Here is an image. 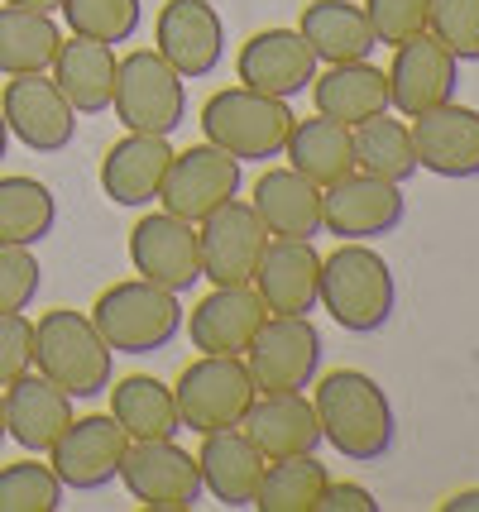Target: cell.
Instances as JSON below:
<instances>
[{
  "mask_svg": "<svg viewBox=\"0 0 479 512\" xmlns=\"http://www.w3.org/2000/svg\"><path fill=\"white\" fill-rule=\"evenodd\" d=\"M115 120L130 134H168L187 120V87L154 48H135L115 63Z\"/></svg>",
  "mask_w": 479,
  "mask_h": 512,
  "instance_id": "6",
  "label": "cell"
},
{
  "mask_svg": "<svg viewBox=\"0 0 479 512\" xmlns=\"http://www.w3.org/2000/svg\"><path fill=\"white\" fill-rule=\"evenodd\" d=\"M0 393H5V436L20 450H29V455H48L53 441L77 417L72 398L53 379H44L39 369L20 374L15 383H5Z\"/></svg>",
  "mask_w": 479,
  "mask_h": 512,
  "instance_id": "22",
  "label": "cell"
},
{
  "mask_svg": "<svg viewBox=\"0 0 479 512\" xmlns=\"http://www.w3.org/2000/svg\"><path fill=\"white\" fill-rule=\"evenodd\" d=\"M269 245V230L254 216L250 201L230 197L226 206H216L206 221H197V249H202V278L211 288L226 283H250L254 264Z\"/></svg>",
  "mask_w": 479,
  "mask_h": 512,
  "instance_id": "17",
  "label": "cell"
},
{
  "mask_svg": "<svg viewBox=\"0 0 479 512\" xmlns=\"http://www.w3.org/2000/svg\"><path fill=\"white\" fill-rule=\"evenodd\" d=\"M312 407H317L321 422V441L341 450L355 465L384 460L393 436H398L384 388L369 379L365 369H336V374L317 379L312 383Z\"/></svg>",
  "mask_w": 479,
  "mask_h": 512,
  "instance_id": "1",
  "label": "cell"
},
{
  "mask_svg": "<svg viewBox=\"0 0 479 512\" xmlns=\"http://www.w3.org/2000/svg\"><path fill=\"white\" fill-rule=\"evenodd\" d=\"M0 115L10 134L34 154H63L77 134V111L48 72H20L0 91Z\"/></svg>",
  "mask_w": 479,
  "mask_h": 512,
  "instance_id": "15",
  "label": "cell"
},
{
  "mask_svg": "<svg viewBox=\"0 0 479 512\" xmlns=\"http://www.w3.org/2000/svg\"><path fill=\"white\" fill-rule=\"evenodd\" d=\"M250 288L259 292L269 316H312L317 312V288H321V254L312 240H278L269 245L254 264Z\"/></svg>",
  "mask_w": 479,
  "mask_h": 512,
  "instance_id": "20",
  "label": "cell"
},
{
  "mask_svg": "<svg viewBox=\"0 0 479 512\" xmlns=\"http://www.w3.org/2000/svg\"><path fill=\"white\" fill-rule=\"evenodd\" d=\"M240 359L259 393H307L321 374V331L312 316H264Z\"/></svg>",
  "mask_w": 479,
  "mask_h": 512,
  "instance_id": "8",
  "label": "cell"
},
{
  "mask_svg": "<svg viewBox=\"0 0 479 512\" xmlns=\"http://www.w3.org/2000/svg\"><path fill=\"white\" fill-rule=\"evenodd\" d=\"M58 44H63V29H58L53 15L20 10V5H0V77L48 72Z\"/></svg>",
  "mask_w": 479,
  "mask_h": 512,
  "instance_id": "32",
  "label": "cell"
},
{
  "mask_svg": "<svg viewBox=\"0 0 479 512\" xmlns=\"http://www.w3.org/2000/svg\"><path fill=\"white\" fill-rule=\"evenodd\" d=\"M441 512H479V489H460V493H451V498L441 503Z\"/></svg>",
  "mask_w": 479,
  "mask_h": 512,
  "instance_id": "43",
  "label": "cell"
},
{
  "mask_svg": "<svg viewBox=\"0 0 479 512\" xmlns=\"http://www.w3.org/2000/svg\"><path fill=\"white\" fill-rule=\"evenodd\" d=\"M297 34L307 39V48L317 53V63H360L369 58L379 39L369 29L365 5H350V0H307L302 5V20Z\"/></svg>",
  "mask_w": 479,
  "mask_h": 512,
  "instance_id": "29",
  "label": "cell"
},
{
  "mask_svg": "<svg viewBox=\"0 0 479 512\" xmlns=\"http://www.w3.org/2000/svg\"><path fill=\"white\" fill-rule=\"evenodd\" d=\"M283 158H288V168H297L307 182L331 187V182H341L345 173H355V139H350V130H345L341 120L307 115V120H293L288 144H283Z\"/></svg>",
  "mask_w": 479,
  "mask_h": 512,
  "instance_id": "31",
  "label": "cell"
},
{
  "mask_svg": "<svg viewBox=\"0 0 479 512\" xmlns=\"http://www.w3.org/2000/svg\"><path fill=\"white\" fill-rule=\"evenodd\" d=\"M384 77H388V111L412 120V115L456 101L460 58H451L432 34H412L403 44H393V58H388Z\"/></svg>",
  "mask_w": 479,
  "mask_h": 512,
  "instance_id": "11",
  "label": "cell"
},
{
  "mask_svg": "<svg viewBox=\"0 0 479 512\" xmlns=\"http://www.w3.org/2000/svg\"><path fill=\"white\" fill-rule=\"evenodd\" d=\"M173 144L163 134H130L115 139L106 158H101V192L115 206H149L159 201L163 173H168Z\"/></svg>",
  "mask_w": 479,
  "mask_h": 512,
  "instance_id": "25",
  "label": "cell"
},
{
  "mask_svg": "<svg viewBox=\"0 0 479 512\" xmlns=\"http://www.w3.org/2000/svg\"><path fill=\"white\" fill-rule=\"evenodd\" d=\"M427 34L460 63H479V0H432Z\"/></svg>",
  "mask_w": 479,
  "mask_h": 512,
  "instance_id": "38",
  "label": "cell"
},
{
  "mask_svg": "<svg viewBox=\"0 0 479 512\" xmlns=\"http://www.w3.org/2000/svg\"><path fill=\"white\" fill-rule=\"evenodd\" d=\"M269 460L259 455L250 436L240 426L230 431H206L197 446V474H202V493H211L226 508H254L259 484H264Z\"/></svg>",
  "mask_w": 479,
  "mask_h": 512,
  "instance_id": "24",
  "label": "cell"
},
{
  "mask_svg": "<svg viewBox=\"0 0 479 512\" xmlns=\"http://www.w3.org/2000/svg\"><path fill=\"white\" fill-rule=\"evenodd\" d=\"M230 197H240V158H230L216 144H192L183 154L173 149L163 187H159L163 211H173V216L197 225L216 206H226Z\"/></svg>",
  "mask_w": 479,
  "mask_h": 512,
  "instance_id": "12",
  "label": "cell"
},
{
  "mask_svg": "<svg viewBox=\"0 0 479 512\" xmlns=\"http://www.w3.org/2000/svg\"><path fill=\"white\" fill-rule=\"evenodd\" d=\"M5 149H10V125H5V115H0V158H5Z\"/></svg>",
  "mask_w": 479,
  "mask_h": 512,
  "instance_id": "45",
  "label": "cell"
},
{
  "mask_svg": "<svg viewBox=\"0 0 479 512\" xmlns=\"http://www.w3.org/2000/svg\"><path fill=\"white\" fill-rule=\"evenodd\" d=\"M115 479L144 512H192L202 503L197 455L178 446V436L173 441H130Z\"/></svg>",
  "mask_w": 479,
  "mask_h": 512,
  "instance_id": "9",
  "label": "cell"
},
{
  "mask_svg": "<svg viewBox=\"0 0 479 512\" xmlns=\"http://www.w3.org/2000/svg\"><path fill=\"white\" fill-rule=\"evenodd\" d=\"M398 302L393 288V268L379 249H369V240H341L336 254L321 259V288L317 307L331 312V321L350 335H374L388 326Z\"/></svg>",
  "mask_w": 479,
  "mask_h": 512,
  "instance_id": "2",
  "label": "cell"
},
{
  "mask_svg": "<svg viewBox=\"0 0 479 512\" xmlns=\"http://www.w3.org/2000/svg\"><path fill=\"white\" fill-rule=\"evenodd\" d=\"M297 115L288 111V101L278 96H264V91L250 87H221L206 96L202 106V134L206 144L226 149L230 158L240 163H269V158H283V144H288V130H293Z\"/></svg>",
  "mask_w": 479,
  "mask_h": 512,
  "instance_id": "5",
  "label": "cell"
},
{
  "mask_svg": "<svg viewBox=\"0 0 479 512\" xmlns=\"http://www.w3.org/2000/svg\"><path fill=\"white\" fill-rule=\"evenodd\" d=\"M58 225V201L39 178H0V245L34 249Z\"/></svg>",
  "mask_w": 479,
  "mask_h": 512,
  "instance_id": "33",
  "label": "cell"
},
{
  "mask_svg": "<svg viewBox=\"0 0 479 512\" xmlns=\"http://www.w3.org/2000/svg\"><path fill=\"white\" fill-rule=\"evenodd\" d=\"M240 431L250 436L264 460H288V455H317L321 441V422L317 407L307 393H254L250 412Z\"/></svg>",
  "mask_w": 479,
  "mask_h": 512,
  "instance_id": "23",
  "label": "cell"
},
{
  "mask_svg": "<svg viewBox=\"0 0 479 512\" xmlns=\"http://www.w3.org/2000/svg\"><path fill=\"white\" fill-rule=\"evenodd\" d=\"M125 446H130V436L115 426L111 412H92V417H72L68 431L48 450V465H53L63 489L96 493L106 484H115Z\"/></svg>",
  "mask_w": 479,
  "mask_h": 512,
  "instance_id": "16",
  "label": "cell"
},
{
  "mask_svg": "<svg viewBox=\"0 0 479 512\" xmlns=\"http://www.w3.org/2000/svg\"><path fill=\"white\" fill-rule=\"evenodd\" d=\"M111 417L115 426L130 436V441H173L183 431V417H178V398L173 388L154 374H125V379H111Z\"/></svg>",
  "mask_w": 479,
  "mask_h": 512,
  "instance_id": "30",
  "label": "cell"
},
{
  "mask_svg": "<svg viewBox=\"0 0 479 512\" xmlns=\"http://www.w3.org/2000/svg\"><path fill=\"white\" fill-rule=\"evenodd\" d=\"M154 53L183 82L211 77L226 58V24L211 0H168L154 20Z\"/></svg>",
  "mask_w": 479,
  "mask_h": 512,
  "instance_id": "14",
  "label": "cell"
},
{
  "mask_svg": "<svg viewBox=\"0 0 479 512\" xmlns=\"http://www.w3.org/2000/svg\"><path fill=\"white\" fill-rule=\"evenodd\" d=\"M427 10H432V0H365L369 29L388 48L412 39V34H427Z\"/></svg>",
  "mask_w": 479,
  "mask_h": 512,
  "instance_id": "40",
  "label": "cell"
},
{
  "mask_svg": "<svg viewBox=\"0 0 479 512\" xmlns=\"http://www.w3.org/2000/svg\"><path fill=\"white\" fill-rule=\"evenodd\" d=\"M39 288H44V268L34 259V249L0 245V316L29 312Z\"/></svg>",
  "mask_w": 479,
  "mask_h": 512,
  "instance_id": "39",
  "label": "cell"
},
{
  "mask_svg": "<svg viewBox=\"0 0 479 512\" xmlns=\"http://www.w3.org/2000/svg\"><path fill=\"white\" fill-rule=\"evenodd\" d=\"M254 216L278 240H317L321 235V187L297 168H269L254 182Z\"/></svg>",
  "mask_w": 479,
  "mask_h": 512,
  "instance_id": "28",
  "label": "cell"
},
{
  "mask_svg": "<svg viewBox=\"0 0 479 512\" xmlns=\"http://www.w3.org/2000/svg\"><path fill=\"white\" fill-rule=\"evenodd\" d=\"M0 5H20V10H44V15L63 10V0H0Z\"/></svg>",
  "mask_w": 479,
  "mask_h": 512,
  "instance_id": "44",
  "label": "cell"
},
{
  "mask_svg": "<svg viewBox=\"0 0 479 512\" xmlns=\"http://www.w3.org/2000/svg\"><path fill=\"white\" fill-rule=\"evenodd\" d=\"M355 139V168L360 173H374V178H388V182H403L417 178V149H412V130L408 120H393V115H374L365 125L350 130Z\"/></svg>",
  "mask_w": 479,
  "mask_h": 512,
  "instance_id": "34",
  "label": "cell"
},
{
  "mask_svg": "<svg viewBox=\"0 0 479 512\" xmlns=\"http://www.w3.org/2000/svg\"><path fill=\"white\" fill-rule=\"evenodd\" d=\"M115 63H120V58H115L111 44L72 34V39L58 44L48 77L58 82V91L68 96V106L77 115H106L111 111V96H115Z\"/></svg>",
  "mask_w": 479,
  "mask_h": 512,
  "instance_id": "26",
  "label": "cell"
},
{
  "mask_svg": "<svg viewBox=\"0 0 479 512\" xmlns=\"http://www.w3.org/2000/svg\"><path fill=\"white\" fill-rule=\"evenodd\" d=\"M63 484L53 465L44 460H15V465H0V512H58L63 508Z\"/></svg>",
  "mask_w": 479,
  "mask_h": 512,
  "instance_id": "36",
  "label": "cell"
},
{
  "mask_svg": "<svg viewBox=\"0 0 479 512\" xmlns=\"http://www.w3.org/2000/svg\"><path fill=\"white\" fill-rule=\"evenodd\" d=\"M312 106L326 120H341L345 130L365 125L374 115L388 111V77L384 67H374L369 58L360 63H331L326 72L312 77Z\"/></svg>",
  "mask_w": 479,
  "mask_h": 512,
  "instance_id": "27",
  "label": "cell"
},
{
  "mask_svg": "<svg viewBox=\"0 0 479 512\" xmlns=\"http://www.w3.org/2000/svg\"><path fill=\"white\" fill-rule=\"evenodd\" d=\"M317 512H379V503H374V493L365 489V484H326L321 489V503Z\"/></svg>",
  "mask_w": 479,
  "mask_h": 512,
  "instance_id": "42",
  "label": "cell"
},
{
  "mask_svg": "<svg viewBox=\"0 0 479 512\" xmlns=\"http://www.w3.org/2000/svg\"><path fill=\"white\" fill-rule=\"evenodd\" d=\"M34 369V321L24 312L0 316V388Z\"/></svg>",
  "mask_w": 479,
  "mask_h": 512,
  "instance_id": "41",
  "label": "cell"
},
{
  "mask_svg": "<svg viewBox=\"0 0 479 512\" xmlns=\"http://www.w3.org/2000/svg\"><path fill=\"white\" fill-rule=\"evenodd\" d=\"M130 264L139 278L159 283V288L187 292L202 283V249H197V225L173 216V211H149L130 230Z\"/></svg>",
  "mask_w": 479,
  "mask_h": 512,
  "instance_id": "13",
  "label": "cell"
},
{
  "mask_svg": "<svg viewBox=\"0 0 479 512\" xmlns=\"http://www.w3.org/2000/svg\"><path fill=\"white\" fill-rule=\"evenodd\" d=\"M317 67H321L317 53L307 48V39L297 29H259L240 48L235 77H240V87L278 96V101H293V96H302L312 87Z\"/></svg>",
  "mask_w": 479,
  "mask_h": 512,
  "instance_id": "19",
  "label": "cell"
},
{
  "mask_svg": "<svg viewBox=\"0 0 479 512\" xmlns=\"http://www.w3.org/2000/svg\"><path fill=\"white\" fill-rule=\"evenodd\" d=\"M403 187L374 173H345L341 182L321 187V235H336V240H379L393 235L403 225Z\"/></svg>",
  "mask_w": 479,
  "mask_h": 512,
  "instance_id": "10",
  "label": "cell"
},
{
  "mask_svg": "<svg viewBox=\"0 0 479 512\" xmlns=\"http://www.w3.org/2000/svg\"><path fill=\"white\" fill-rule=\"evenodd\" d=\"M34 369L58 383L72 402H92L115 379V350L101 340L92 316L53 307L34 321Z\"/></svg>",
  "mask_w": 479,
  "mask_h": 512,
  "instance_id": "3",
  "label": "cell"
},
{
  "mask_svg": "<svg viewBox=\"0 0 479 512\" xmlns=\"http://www.w3.org/2000/svg\"><path fill=\"white\" fill-rule=\"evenodd\" d=\"M331 484V474L317 455H288V460H269L264 484L254 508L259 512H317L321 489Z\"/></svg>",
  "mask_w": 479,
  "mask_h": 512,
  "instance_id": "35",
  "label": "cell"
},
{
  "mask_svg": "<svg viewBox=\"0 0 479 512\" xmlns=\"http://www.w3.org/2000/svg\"><path fill=\"white\" fill-rule=\"evenodd\" d=\"M87 316L115 355H154L183 331V297L149 278H125L101 292Z\"/></svg>",
  "mask_w": 479,
  "mask_h": 512,
  "instance_id": "4",
  "label": "cell"
},
{
  "mask_svg": "<svg viewBox=\"0 0 479 512\" xmlns=\"http://www.w3.org/2000/svg\"><path fill=\"white\" fill-rule=\"evenodd\" d=\"M412 149H417V168L436 173V178H479V111L446 101L436 111H422L408 120Z\"/></svg>",
  "mask_w": 479,
  "mask_h": 512,
  "instance_id": "18",
  "label": "cell"
},
{
  "mask_svg": "<svg viewBox=\"0 0 479 512\" xmlns=\"http://www.w3.org/2000/svg\"><path fill=\"white\" fill-rule=\"evenodd\" d=\"M254 379L245 369L240 355H202L192 359L178 383H173V398H178V417H183V431H230V426L245 422L254 402Z\"/></svg>",
  "mask_w": 479,
  "mask_h": 512,
  "instance_id": "7",
  "label": "cell"
},
{
  "mask_svg": "<svg viewBox=\"0 0 479 512\" xmlns=\"http://www.w3.org/2000/svg\"><path fill=\"white\" fill-rule=\"evenodd\" d=\"M10 436H5V393H0V446H5Z\"/></svg>",
  "mask_w": 479,
  "mask_h": 512,
  "instance_id": "46",
  "label": "cell"
},
{
  "mask_svg": "<svg viewBox=\"0 0 479 512\" xmlns=\"http://www.w3.org/2000/svg\"><path fill=\"white\" fill-rule=\"evenodd\" d=\"M63 20L72 34L82 39H101V44H125L139 34L144 5L139 0H63Z\"/></svg>",
  "mask_w": 479,
  "mask_h": 512,
  "instance_id": "37",
  "label": "cell"
},
{
  "mask_svg": "<svg viewBox=\"0 0 479 512\" xmlns=\"http://www.w3.org/2000/svg\"><path fill=\"white\" fill-rule=\"evenodd\" d=\"M264 316L269 312L250 283H226V288L206 292L192 307V316H183V326L192 335V350L202 355H245Z\"/></svg>",
  "mask_w": 479,
  "mask_h": 512,
  "instance_id": "21",
  "label": "cell"
}]
</instances>
